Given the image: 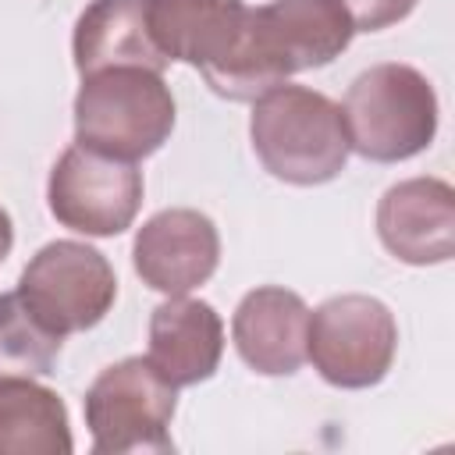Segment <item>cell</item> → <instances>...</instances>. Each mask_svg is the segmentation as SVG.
Listing matches in <instances>:
<instances>
[{
  "mask_svg": "<svg viewBox=\"0 0 455 455\" xmlns=\"http://www.w3.org/2000/svg\"><path fill=\"white\" fill-rule=\"evenodd\" d=\"M345 14L352 18L355 32H380L398 21H405L416 7V0H338Z\"/></svg>",
  "mask_w": 455,
  "mask_h": 455,
  "instance_id": "obj_17",
  "label": "cell"
},
{
  "mask_svg": "<svg viewBox=\"0 0 455 455\" xmlns=\"http://www.w3.org/2000/svg\"><path fill=\"white\" fill-rule=\"evenodd\" d=\"M224 355L220 313L188 295H167L149 316V363L174 384L192 387L217 373Z\"/></svg>",
  "mask_w": 455,
  "mask_h": 455,
  "instance_id": "obj_13",
  "label": "cell"
},
{
  "mask_svg": "<svg viewBox=\"0 0 455 455\" xmlns=\"http://www.w3.org/2000/svg\"><path fill=\"white\" fill-rule=\"evenodd\" d=\"M64 398L36 377H0V455H71Z\"/></svg>",
  "mask_w": 455,
  "mask_h": 455,
  "instance_id": "obj_15",
  "label": "cell"
},
{
  "mask_svg": "<svg viewBox=\"0 0 455 455\" xmlns=\"http://www.w3.org/2000/svg\"><path fill=\"white\" fill-rule=\"evenodd\" d=\"M71 53L78 75L103 68L164 71L171 64L153 39L149 0H92L75 21Z\"/></svg>",
  "mask_w": 455,
  "mask_h": 455,
  "instance_id": "obj_14",
  "label": "cell"
},
{
  "mask_svg": "<svg viewBox=\"0 0 455 455\" xmlns=\"http://www.w3.org/2000/svg\"><path fill=\"white\" fill-rule=\"evenodd\" d=\"M82 409L96 455L174 451L171 419L178 409V387L146 355H128L100 370Z\"/></svg>",
  "mask_w": 455,
  "mask_h": 455,
  "instance_id": "obj_5",
  "label": "cell"
},
{
  "mask_svg": "<svg viewBox=\"0 0 455 455\" xmlns=\"http://www.w3.org/2000/svg\"><path fill=\"white\" fill-rule=\"evenodd\" d=\"M306 334L309 306L281 284L245 291L231 316V341L242 363L263 377H291L306 363Z\"/></svg>",
  "mask_w": 455,
  "mask_h": 455,
  "instance_id": "obj_12",
  "label": "cell"
},
{
  "mask_svg": "<svg viewBox=\"0 0 455 455\" xmlns=\"http://www.w3.org/2000/svg\"><path fill=\"white\" fill-rule=\"evenodd\" d=\"M64 338L43 327L18 291L0 295V377H46L57 366Z\"/></svg>",
  "mask_w": 455,
  "mask_h": 455,
  "instance_id": "obj_16",
  "label": "cell"
},
{
  "mask_svg": "<svg viewBox=\"0 0 455 455\" xmlns=\"http://www.w3.org/2000/svg\"><path fill=\"white\" fill-rule=\"evenodd\" d=\"M142 192V171L132 160H117L78 142L60 153L46 181V203L57 224L89 238H114L128 231L139 217Z\"/></svg>",
  "mask_w": 455,
  "mask_h": 455,
  "instance_id": "obj_8",
  "label": "cell"
},
{
  "mask_svg": "<svg viewBox=\"0 0 455 455\" xmlns=\"http://www.w3.org/2000/svg\"><path fill=\"white\" fill-rule=\"evenodd\" d=\"M398 352V320L373 295H334L309 313L306 359L345 391L373 387L387 377Z\"/></svg>",
  "mask_w": 455,
  "mask_h": 455,
  "instance_id": "obj_6",
  "label": "cell"
},
{
  "mask_svg": "<svg viewBox=\"0 0 455 455\" xmlns=\"http://www.w3.org/2000/svg\"><path fill=\"white\" fill-rule=\"evenodd\" d=\"M352 18L338 0H270L249 7L242 50L210 85L217 96L252 103L295 71L323 68L352 43Z\"/></svg>",
  "mask_w": 455,
  "mask_h": 455,
  "instance_id": "obj_1",
  "label": "cell"
},
{
  "mask_svg": "<svg viewBox=\"0 0 455 455\" xmlns=\"http://www.w3.org/2000/svg\"><path fill=\"white\" fill-rule=\"evenodd\" d=\"M11 245H14V224H11V213L0 206V263L7 259Z\"/></svg>",
  "mask_w": 455,
  "mask_h": 455,
  "instance_id": "obj_18",
  "label": "cell"
},
{
  "mask_svg": "<svg viewBox=\"0 0 455 455\" xmlns=\"http://www.w3.org/2000/svg\"><path fill=\"white\" fill-rule=\"evenodd\" d=\"M18 295L43 327L68 338L96 327L114 309L117 277L100 249L75 238H57L25 263Z\"/></svg>",
  "mask_w": 455,
  "mask_h": 455,
  "instance_id": "obj_7",
  "label": "cell"
},
{
  "mask_svg": "<svg viewBox=\"0 0 455 455\" xmlns=\"http://www.w3.org/2000/svg\"><path fill=\"white\" fill-rule=\"evenodd\" d=\"M174 96L164 71L103 68L82 75L75 92V142L132 160L153 156L174 132Z\"/></svg>",
  "mask_w": 455,
  "mask_h": 455,
  "instance_id": "obj_3",
  "label": "cell"
},
{
  "mask_svg": "<svg viewBox=\"0 0 455 455\" xmlns=\"http://www.w3.org/2000/svg\"><path fill=\"white\" fill-rule=\"evenodd\" d=\"M249 139L267 174L302 188L334 181L352 153L341 107L309 85L288 82L252 100Z\"/></svg>",
  "mask_w": 455,
  "mask_h": 455,
  "instance_id": "obj_2",
  "label": "cell"
},
{
  "mask_svg": "<svg viewBox=\"0 0 455 455\" xmlns=\"http://www.w3.org/2000/svg\"><path fill=\"white\" fill-rule=\"evenodd\" d=\"M220 263L217 224L188 206L153 213L132 242V267L146 288L164 295H188L206 284Z\"/></svg>",
  "mask_w": 455,
  "mask_h": 455,
  "instance_id": "obj_9",
  "label": "cell"
},
{
  "mask_svg": "<svg viewBox=\"0 0 455 455\" xmlns=\"http://www.w3.org/2000/svg\"><path fill=\"white\" fill-rule=\"evenodd\" d=\"M348 149L373 164L423 153L437 135V92L412 64H373L352 78L341 100Z\"/></svg>",
  "mask_w": 455,
  "mask_h": 455,
  "instance_id": "obj_4",
  "label": "cell"
},
{
  "mask_svg": "<svg viewBox=\"0 0 455 455\" xmlns=\"http://www.w3.org/2000/svg\"><path fill=\"white\" fill-rule=\"evenodd\" d=\"M384 249L409 267H434L455 256V188L444 178H405L377 203Z\"/></svg>",
  "mask_w": 455,
  "mask_h": 455,
  "instance_id": "obj_10",
  "label": "cell"
},
{
  "mask_svg": "<svg viewBox=\"0 0 455 455\" xmlns=\"http://www.w3.org/2000/svg\"><path fill=\"white\" fill-rule=\"evenodd\" d=\"M149 25L167 60L199 68L213 85L245 39L249 7L242 0H149Z\"/></svg>",
  "mask_w": 455,
  "mask_h": 455,
  "instance_id": "obj_11",
  "label": "cell"
}]
</instances>
